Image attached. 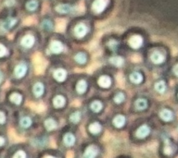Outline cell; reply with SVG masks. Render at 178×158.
<instances>
[{"label":"cell","instance_id":"cell-11","mask_svg":"<svg viewBox=\"0 0 178 158\" xmlns=\"http://www.w3.org/2000/svg\"><path fill=\"white\" fill-rule=\"evenodd\" d=\"M70 54L73 62L80 67L86 66L90 61V53L85 48H73Z\"/></svg>","mask_w":178,"mask_h":158},{"label":"cell","instance_id":"cell-43","mask_svg":"<svg viewBox=\"0 0 178 158\" xmlns=\"http://www.w3.org/2000/svg\"><path fill=\"white\" fill-rule=\"evenodd\" d=\"M53 1H55V0H44V2H47L48 4H50V3H52Z\"/></svg>","mask_w":178,"mask_h":158},{"label":"cell","instance_id":"cell-25","mask_svg":"<svg viewBox=\"0 0 178 158\" xmlns=\"http://www.w3.org/2000/svg\"><path fill=\"white\" fill-rule=\"evenodd\" d=\"M65 103V99L62 96H56L54 99V105L57 107H61Z\"/></svg>","mask_w":178,"mask_h":158},{"label":"cell","instance_id":"cell-3","mask_svg":"<svg viewBox=\"0 0 178 158\" xmlns=\"http://www.w3.org/2000/svg\"><path fill=\"white\" fill-rule=\"evenodd\" d=\"M43 35L36 26L28 25L22 28L17 35V44L22 52L33 53L41 49L43 43Z\"/></svg>","mask_w":178,"mask_h":158},{"label":"cell","instance_id":"cell-39","mask_svg":"<svg viewBox=\"0 0 178 158\" xmlns=\"http://www.w3.org/2000/svg\"><path fill=\"white\" fill-rule=\"evenodd\" d=\"M6 121V116L3 112H0V123L3 124Z\"/></svg>","mask_w":178,"mask_h":158},{"label":"cell","instance_id":"cell-16","mask_svg":"<svg viewBox=\"0 0 178 158\" xmlns=\"http://www.w3.org/2000/svg\"><path fill=\"white\" fill-rule=\"evenodd\" d=\"M97 83L102 88H109L111 85V78L108 74H103V75L99 76Z\"/></svg>","mask_w":178,"mask_h":158},{"label":"cell","instance_id":"cell-45","mask_svg":"<svg viewBox=\"0 0 178 158\" xmlns=\"http://www.w3.org/2000/svg\"><path fill=\"white\" fill-rule=\"evenodd\" d=\"M78 1H81V0H78Z\"/></svg>","mask_w":178,"mask_h":158},{"label":"cell","instance_id":"cell-6","mask_svg":"<svg viewBox=\"0 0 178 158\" xmlns=\"http://www.w3.org/2000/svg\"><path fill=\"white\" fill-rule=\"evenodd\" d=\"M122 40L124 50H130L132 52L141 50L146 44V36L141 31L136 28H129L122 33Z\"/></svg>","mask_w":178,"mask_h":158},{"label":"cell","instance_id":"cell-12","mask_svg":"<svg viewBox=\"0 0 178 158\" xmlns=\"http://www.w3.org/2000/svg\"><path fill=\"white\" fill-rule=\"evenodd\" d=\"M107 61L110 66L114 68H117V69L123 68L126 63V58L125 56V52L107 55Z\"/></svg>","mask_w":178,"mask_h":158},{"label":"cell","instance_id":"cell-19","mask_svg":"<svg viewBox=\"0 0 178 158\" xmlns=\"http://www.w3.org/2000/svg\"><path fill=\"white\" fill-rule=\"evenodd\" d=\"M34 93L35 96L39 97L41 96L43 93H44V90H45V87H44V84L42 82H36L34 86Z\"/></svg>","mask_w":178,"mask_h":158},{"label":"cell","instance_id":"cell-26","mask_svg":"<svg viewBox=\"0 0 178 158\" xmlns=\"http://www.w3.org/2000/svg\"><path fill=\"white\" fill-rule=\"evenodd\" d=\"M18 4V0H4V6L8 9H14Z\"/></svg>","mask_w":178,"mask_h":158},{"label":"cell","instance_id":"cell-4","mask_svg":"<svg viewBox=\"0 0 178 158\" xmlns=\"http://www.w3.org/2000/svg\"><path fill=\"white\" fill-rule=\"evenodd\" d=\"M85 14L96 22L109 17L115 7V0H84Z\"/></svg>","mask_w":178,"mask_h":158},{"label":"cell","instance_id":"cell-42","mask_svg":"<svg viewBox=\"0 0 178 158\" xmlns=\"http://www.w3.org/2000/svg\"><path fill=\"white\" fill-rule=\"evenodd\" d=\"M3 79H4V75H3L2 71H1V70H0V83H1V82H2Z\"/></svg>","mask_w":178,"mask_h":158},{"label":"cell","instance_id":"cell-27","mask_svg":"<svg viewBox=\"0 0 178 158\" xmlns=\"http://www.w3.org/2000/svg\"><path fill=\"white\" fill-rule=\"evenodd\" d=\"M136 107L138 110H143L148 107V103L145 99H138L136 102Z\"/></svg>","mask_w":178,"mask_h":158},{"label":"cell","instance_id":"cell-17","mask_svg":"<svg viewBox=\"0 0 178 158\" xmlns=\"http://www.w3.org/2000/svg\"><path fill=\"white\" fill-rule=\"evenodd\" d=\"M129 80L131 81V82L135 83V84H139L142 82L143 81V75L139 72V71H132L129 75Z\"/></svg>","mask_w":178,"mask_h":158},{"label":"cell","instance_id":"cell-41","mask_svg":"<svg viewBox=\"0 0 178 158\" xmlns=\"http://www.w3.org/2000/svg\"><path fill=\"white\" fill-rule=\"evenodd\" d=\"M5 143V140L3 137H0V146H2Z\"/></svg>","mask_w":178,"mask_h":158},{"label":"cell","instance_id":"cell-18","mask_svg":"<svg viewBox=\"0 0 178 158\" xmlns=\"http://www.w3.org/2000/svg\"><path fill=\"white\" fill-rule=\"evenodd\" d=\"M10 54V48L9 46L3 43V42H0V58H3L8 57Z\"/></svg>","mask_w":178,"mask_h":158},{"label":"cell","instance_id":"cell-1","mask_svg":"<svg viewBox=\"0 0 178 158\" xmlns=\"http://www.w3.org/2000/svg\"><path fill=\"white\" fill-rule=\"evenodd\" d=\"M95 32L96 21L84 13L69 20L64 34L73 44L83 45L92 41Z\"/></svg>","mask_w":178,"mask_h":158},{"label":"cell","instance_id":"cell-21","mask_svg":"<svg viewBox=\"0 0 178 158\" xmlns=\"http://www.w3.org/2000/svg\"><path fill=\"white\" fill-rule=\"evenodd\" d=\"M149 131H150V130H149V128H148L147 125H144V126L140 127V128L137 130L136 135H137V137H139V138H145L146 136L148 135Z\"/></svg>","mask_w":178,"mask_h":158},{"label":"cell","instance_id":"cell-34","mask_svg":"<svg viewBox=\"0 0 178 158\" xmlns=\"http://www.w3.org/2000/svg\"><path fill=\"white\" fill-rule=\"evenodd\" d=\"M31 124H32V120L28 117L22 118V120H21V126L23 127V128H29L31 126Z\"/></svg>","mask_w":178,"mask_h":158},{"label":"cell","instance_id":"cell-40","mask_svg":"<svg viewBox=\"0 0 178 158\" xmlns=\"http://www.w3.org/2000/svg\"><path fill=\"white\" fill-rule=\"evenodd\" d=\"M172 71H173L174 75L178 77V64H176V65L172 68Z\"/></svg>","mask_w":178,"mask_h":158},{"label":"cell","instance_id":"cell-30","mask_svg":"<svg viewBox=\"0 0 178 158\" xmlns=\"http://www.w3.org/2000/svg\"><path fill=\"white\" fill-rule=\"evenodd\" d=\"M74 141H75L74 136H73V134H71V133L66 134V135H65V137H64V142H65V144H66V145H68V146H72V145H73Z\"/></svg>","mask_w":178,"mask_h":158},{"label":"cell","instance_id":"cell-10","mask_svg":"<svg viewBox=\"0 0 178 158\" xmlns=\"http://www.w3.org/2000/svg\"><path fill=\"white\" fill-rule=\"evenodd\" d=\"M8 14L9 15L0 21V32L3 34L12 32L21 23V19L18 15H16V13L10 12Z\"/></svg>","mask_w":178,"mask_h":158},{"label":"cell","instance_id":"cell-20","mask_svg":"<svg viewBox=\"0 0 178 158\" xmlns=\"http://www.w3.org/2000/svg\"><path fill=\"white\" fill-rule=\"evenodd\" d=\"M160 116L161 119H163L164 121H170V120L172 119V117H173L172 112L170 111V110H168V109H163V110H161L160 113Z\"/></svg>","mask_w":178,"mask_h":158},{"label":"cell","instance_id":"cell-9","mask_svg":"<svg viewBox=\"0 0 178 158\" xmlns=\"http://www.w3.org/2000/svg\"><path fill=\"white\" fill-rule=\"evenodd\" d=\"M44 0H22V10L28 16H39L42 14Z\"/></svg>","mask_w":178,"mask_h":158},{"label":"cell","instance_id":"cell-35","mask_svg":"<svg viewBox=\"0 0 178 158\" xmlns=\"http://www.w3.org/2000/svg\"><path fill=\"white\" fill-rule=\"evenodd\" d=\"M70 119H71V121H72V122H74V123L79 122V121H80V119H81V115H80V113H79V112H75V113L72 114V116H71Z\"/></svg>","mask_w":178,"mask_h":158},{"label":"cell","instance_id":"cell-22","mask_svg":"<svg viewBox=\"0 0 178 158\" xmlns=\"http://www.w3.org/2000/svg\"><path fill=\"white\" fill-rule=\"evenodd\" d=\"M87 89V82L85 80H80L76 84V90L80 93H84Z\"/></svg>","mask_w":178,"mask_h":158},{"label":"cell","instance_id":"cell-44","mask_svg":"<svg viewBox=\"0 0 178 158\" xmlns=\"http://www.w3.org/2000/svg\"><path fill=\"white\" fill-rule=\"evenodd\" d=\"M45 158H55V157H52V156H46V157H45Z\"/></svg>","mask_w":178,"mask_h":158},{"label":"cell","instance_id":"cell-14","mask_svg":"<svg viewBox=\"0 0 178 158\" xmlns=\"http://www.w3.org/2000/svg\"><path fill=\"white\" fill-rule=\"evenodd\" d=\"M52 76L53 78L58 81V82H63L66 81L67 77H68V70L65 67L62 66H57L56 68L53 69L52 71Z\"/></svg>","mask_w":178,"mask_h":158},{"label":"cell","instance_id":"cell-36","mask_svg":"<svg viewBox=\"0 0 178 158\" xmlns=\"http://www.w3.org/2000/svg\"><path fill=\"white\" fill-rule=\"evenodd\" d=\"M124 100H125V94H124L123 92H118V93L115 95V97H114V101H115L117 103H122Z\"/></svg>","mask_w":178,"mask_h":158},{"label":"cell","instance_id":"cell-31","mask_svg":"<svg viewBox=\"0 0 178 158\" xmlns=\"http://www.w3.org/2000/svg\"><path fill=\"white\" fill-rule=\"evenodd\" d=\"M89 130L94 134H97L101 130V126L98 123H93L89 126Z\"/></svg>","mask_w":178,"mask_h":158},{"label":"cell","instance_id":"cell-24","mask_svg":"<svg viewBox=\"0 0 178 158\" xmlns=\"http://www.w3.org/2000/svg\"><path fill=\"white\" fill-rule=\"evenodd\" d=\"M113 123H114V125L117 128H122L125 125V118L124 116H122V115H119V116H117L114 118Z\"/></svg>","mask_w":178,"mask_h":158},{"label":"cell","instance_id":"cell-8","mask_svg":"<svg viewBox=\"0 0 178 158\" xmlns=\"http://www.w3.org/2000/svg\"><path fill=\"white\" fill-rule=\"evenodd\" d=\"M37 29L43 35V37L47 36L56 31L57 28V21L56 18L50 13V12H45L42 13L37 17V24H36Z\"/></svg>","mask_w":178,"mask_h":158},{"label":"cell","instance_id":"cell-13","mask_svg":"<svg viewBox=\"0 0 178 158\" xmlns=\"http://www.w3.org/2000/svg\"><path fill=\"white\" fill-rule=\"evenodd\" d=\"M149 60L155 65H160L166 60V53L160 49H153L149 53Z\"/></svg>","mask_w":178,"mask_h":158},{"label":"cell","instance_id":"cell-38","mask_svg":"<svg viewBox=\"0 0 178 158\" xmlns=\"http://www.w3.org/2000/svg\"><path fill=\"white\" fill-rule=\"evenodd\" d=\"M14 158H26V153L23 151H18L15 153Z\"/></svg>","mask_w":178,"mask_h":158},{"label":"cell","instance_id":"cell-2","mask_svg":"<svg viewBox=\"0 0 178 158\" xmlns=\"http://www.w3.org/2000/svg\"><path fill=\"white\" fill-rule=\"evenodd\" d=\"M73 48V43L64 33L55 32L44 37L40 50L44 57L57 59L70 54Z\"/></svg>","mask_w":178,"mask_h":158},{"label":"cell","instance_id":"cell-32","mask_svg":"<svg viewBox=\"0 0 178 158\" xmlns=\"http://www.w3.org/2000/svg\"><path fill=\"white\" fill-rule=\"evenodd\" d=\"M91 108L94 112H99L102 109V103L98 101H95L94 103H92L91 104Z\"/></svg>","mask_w":178,"mask_h":158},{"label":"cell","instance_id":"cell-5","mask_svg":"<svg viewBox=\"0 0 178 158\" xmlns=\"http://www.w3.org/2000/svg\"><path fill=\"white\" fill-rule=\"evenodd\" d=\"M49 5V12L56 19H72L80 14L78 0H55Z\"/></svg>","mask_w":178,"mask_h":158},{"label":"cell","instance_id":"cell-28","mask_svg":"<svg viewBox=\"0 0 178 158\" xmlns=\"http://www.w3.org/2000/svg\"><path fill=\"white\" fill-rule=\"evenodd\" d=\"M45 128L48 130H55L57 128V123L54 119L52 118H48L45 120Z\"/></svg>","mask_w":178,"mask_h":158},{"label":"cell","instance_id":"cell-15","mask_svg":"<svg viewBox=\"0 0 178 158\" xmlns=\"http://www.w3.org/2000/svg\"><path fill=\"white\" fill-rule=\"evenodd\" d=\"M28 70H29V66H28L27 62L26 61H21L14 68V71H13L14 76L17 79H22L27 74Z\"/></svg>","mask_w":178,"mask_h":158},{"label":"cell","instance_id":"cell-33","mask_svg":"<svg viewBox=\"0 0 178 158\" xmlns=\"http://www.w3.org/2000/svg\"><path fill=\"white\" fill-rule=\"evenodd\" d=\"M10 100H11L14 103H16V104H20V103H22V98L21 94L15 92V93H13V94L10 96Z\"/></svg>","mask_w":178,"mask_h":158},{"label":"cell","instance_id":"cell-37","mask_svg":"<svg viewBox=\"0 0 178 158\" xmlns=\"http://www.w3.org/2000/svg\"><path fill=\"white\" fill-rule=\"evenodd\" d=\"M164 152H165L167 155H171V154L173 152V148L172 147V145H171L169 142L166 143V146H165V148H164Z\"/></svg>","mask_w":178,"mask_h":158},{"label":"cell","instance_id":"cell-7","mask_svg":"<svg viewBox=\"0 0 178 158\" xmlns=\"http://www.w3.org/2000/svg\"><path fill=\"white\" fill-rule=\"evenodd\" d=\"M100 46L106 55L125 52L122 34L117 32H108L103 34L100 39Z\"/></svg>","mask_w":178,"mask_h":158},{"label":"cell","instance_id":"cell-29","mask_svg":"<svg viewBox=\"0 0 178 158\" xmlns=\"http://www.w3.org/2000/svg\"><path fill=\"white\" fill-rule=\"evenodd\" d=\"M155 89H156L157 92H160V93L164 92L165 90H166V84H165V82H164L163 81H158V82L155 84Z\"/></svg>","mask_w":178,"mask_h":158},{"label":"cell","instance_id":"cell-23","mask_svg":"<svg viewBox=\"0 0 178 158\" xmlns=\"http://www.w3.org/2000/svg\"><path fill=\"white\" fill-rule=\"evenodd\" d=\"M97 154V150L94 146H90L85 152V158H95Z\"/></svg>","mask_w":178,"mask_h":158}]
</instances>
